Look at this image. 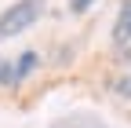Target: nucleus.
I'll use <instances>...</instances> for the list:
<instances>
[{
    "mask_svg": "<svg viewBox=\"0 0 131 128\" xmlns=\"http://www.w3.org/2000/svg\"><path fill=\"white\" fill-rule=\"evenodd\" d=\"M44 4L47 0H18V4H11L0 15V40H11V37L26 33V29L44 15Z\"/></svg>",
    "mask_w": 131,
    "mask_h": 128,
    "instance_id": "obj_1",
    "label": "nucleus"
},
{
    "mask_svg": "<svg viewBox=\"0 0 131 128\" xmlns=\"http://www.w3.org/2000/svg\"><path fill=\"white\" fill-rule=\"evenodd\" d=\"M113 40H117V44H127L131 40V0L120 4V15H117V22H113Z\"/></svg>",
    "mask_w": 131,
    "mask_h": 128,
    "instance_id": "obj_2",
    "label": "nucleus"
},
{
    "mask_svg": "<svg viewBox=\"0 0 131 128\" xmlns=\"http://www.w3.org/2000/svg\"><path fill=\"white\" fill-rule=\"evenodd\" d=\"M33 66H37V51H26V55L18 59V66H15V84L26 81V77L33 73Z\"/></svg>",
    "mask_w": 131,
    "mask_h": 128,
    "instance_id": "obj_3",
    "label": "nucleus"
},
{
    "mask_svg": "<svg viewBox=\"0 0 131 128\" xmlns=\"http://www.w3.org/2000/svg\"><path fill=\"white\" fill-rule=\"evenodd\" d=\"M113 92H117L120 99H131V73H124V77H117V81H113Z\"/></svg>",
    "mask_w": 131,
    "mask_h": 128,
    "instance_id": "obj_4",
    "label": "nucleus"
},
{
    "mask_svg": "<svg viewBox=\"0 0 131 128\" xmlns=\"http://www.w3.org/2000/svg\"><path fill=\"white\" fill-rule=\"evenodd\" d=\"M0 84H15V66L7 59H0Z\"/></svg>",
    "mask_w": 131,
    "mask_h": 128,
    "instance_id": "obj_5",
    "label": "nucleus"
},
{
    "mask_svg": "<svg viewBox=\"0 0 131 128\" xmlns=\"http://www.w3.org/2000/svg\"><path fill=\"white\" fill-rule=\"evenodd\" d=\"M91 4H95V0H69V11H73V15H84Z\"/></svg>",
    "mask_w": 131,
    "mask_h": 128,
    "instance_id": "obj_6",
    "label": "nucleus"
}]
</instances>
